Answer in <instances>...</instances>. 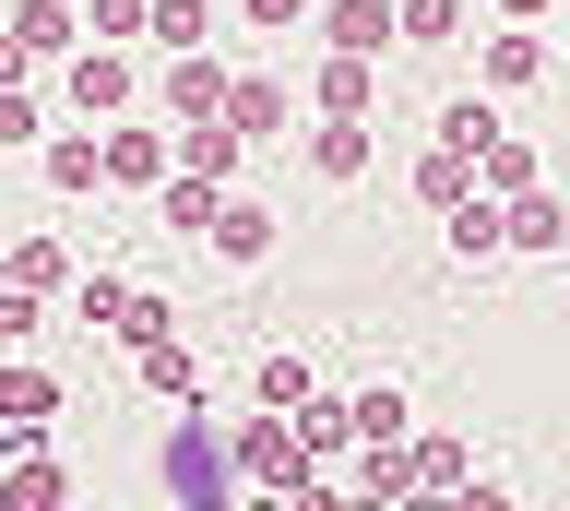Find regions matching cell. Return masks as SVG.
<instances>
[{
    "label": "cell",
    "mask_w": 570,
    "mask_h": 511,
    "mask_svg": "<svg viewBox=\"0 0 570 511\" xmlns=\"http://www.w3.org/2000/svg\"><path fill=\"white\" fill-rule=\"evenodd\" d=\"M36 167H48V190H60V203L107 190V179H96V119H83V131H36Z\"/></svg>",
    "instance_id": "obj_15"
},
{
    "label": "cell",
    "mask_w": 570,
    "mask_h": 511,
    "mask_svg": "<svg viewBox=\"0 0 570 511\" xmlns=\"http://www.w3.org/2000/svg\"><path fill=\"white\" fill-rule=\"evenodd\" d=\"M345 416H356V440H404V429H416L404 381H368V393H345Z\"/></svg>",
    "instance_id": "obj_24"
},
{
    "label": "cell",
    "mask_w": 570,
    "mask_h": 511,
    "mask_svg": "<svg viewBox=\"0 0 570 511\" xmlns=\"http://www.w3.org/2000/svg\"><path fill=\"white\" fill-rule=\"evenodd\" d=\"M155 488H178V500H238V464H226V440L203 429V404H178L167 452H155Z\"/></svg>",
    "instance_id": "obj_3"
},
{
    "label": "cell",
    "mask_w": 570,
    "mask_h": 511,
    "mask_svg": "<svg viewBox=\"0 0 570 511\" xmlns=\"http://www.w3.org/2000/svg\"><path fill=\"white\" fill-rule=\"evenodd\" d=\"M309 108H333V119H368V108H381V60H356V48H321Z\"/></svg>",
    "instance_id": "obj_12"
},
{
    "label": "cell",
    "mask_w": 570,
    "mask_h": 511,
    "mask_svg": "<svg viewBox=\"0 0 570 511\" xmlns=\"http://www.w3.org/2000/svg\"><path fill=\"white\" fill-rule=\"evenodd\" d=\"M499 24H559V0H488Z\"/></svg>",
    "instance_id": "obj_36"
},
{
    "label": "cell",
    "mask_w": 570,
    "mask_h": 511,
    "mask_svg": "<svg viewBox=\"0 0 570 511\" xmlns=\"http://www.w3.org/2000/svg\"><path fill=\"white\" fill-rule=\"evenodd\" d=\"M488 131H499V96H488V83H475V96H452V108H440V144H463V155H475V144H488Z\"/></svg>",
    "instance_id": "obj_29"
},
{
    "label": "cell",
    "mask_w": 570,
    "mask_h": 511,
    "mask_svg": "<svg viewBox=\"0 0 570 511\" xmlns=\"http://www.w3.org/2000/svg\"><path fill=\"white\" fill-rule=\"evenodd\" d=\"M48 500H71V475H60V452H48V440H24V452L0 464V511H48Z\"/></svg>",
    "instance_id": "obj_16"
},
{
    "label": "cell",
    "mask_w": 570,
    "mask_h": 511,
    "mask_svg": "<svg viewBox=\"0 0 570 511\" xmlns=\"http://www.w3.org/2000/svg\"><path fill=\"white\" fill-rule=\"evenodd\" d=\"M36 131H48V108H36V83H0V155H12V144H36Z\"/></svg>",
    "instance_id": "obj_31"
},
{
    "label": "cell",
    "mask_w": 570,
    "mask_h": 511,
    "mask_svg": "<svg viewBox=\"0 0 570 511\" xmlns=\"http://www.w3.org/2000/svg\"><path fill=\"white\" fill-rule=\"evenodd\" d=\"M285 429L309 440V452H345V440H356V416H345V393H321V381H309V393L285 404Z\"/></svg>",
    "instance_id": "obj_22"
},
{
    "label": "cell",
    "mask_w": 570,
    "mask_h": 511,
    "mask_svg": "<svg viewBox=\"0 0 570 511\" xmlns=\"http://www.w3.org/2000/svg\"><path fill=\"white\" fill-rule=\"evenodd\" d=\"M96 179H107V190H155V179H167V119L119 108V119L96 131Z\"/></svg>",
    "instance_id": "obj_4"
},
{
    "label": "cell",
    "mask_w": 570,
    "mask_h": 511,
    "mask_svg": "<svg viewBox=\"0 0 570 511\" xmlns=\"http://www.w3.org/2000/svg\"><path fill=\"white\" fill-rule=\"evenodd\" d=\"M107 333H119V345H155V333H178V297L131 286V297H119V309H107Z\"/></svg>",
    "instance_id": "obj_28"
},
{
    "label": "cell",
    "mask_w": 570,
    "mask_h": 511,
    "mask_svg": "<svg viewBox=\"0 0 570 511\" xmlns=\"http://www.w3.org/2000/svg\"><path fill=\"white\" fill-rule=\"evenodd\" d=\"M309 37H321V48H356V60H381V48H392V0H309Z\"/></svg>",
    "instance_id": "obj_11"
},
{
    "label": "cell",
    "mask_w": 570,
    "mask_h": 511,
    "mask_svg": "<svg viewBox=\"0 0 570 511\" xmlns=\"http://www.w3.org/2000/svg\"><path fill=\"white\" fill-rule=\"evenodd\" d=\"M547 72H559V60H547V24H499V37L475 48V83H488V96H534Z\"/></svg>",
    "instance_id": "obj_8"
},
{
    "label": "cell",
    "mask_w": 570,
    "mask_h": 511,
    "mask_svg": "<svg viewBox=\"0 0 570 511\" xmlns=\"http://www.w3.org/2000/svg\"><path fill=\"white\" fill-rule=\"evenodd\" d=\"M0 24H12V48H24V72H48V60L83 37V12H71V0H0Z\"/></svg>",
    "instance_id": "obj_10"
},
{
    "label": "cell",
    "mask_w": 570,
    "mask_h": 511,
    "mask_svg": "<svg viewBox=\"0 0 570 511\" xmlns=\"http://www.w3.org/2000/svg\"><path fill=\"white\" fill-rule=\"evenodd\" d=\"M226 464H238V488H285V500H309V488H321V452L285 429V404H262V416L226 429Z\"/></svg>",
    "instance_id": "obj_1"
},
{
    "label": "cell",
    "mask_w": 570,
    "mask_h": 511,
    "mask_svg": "<svg viewBox=\"0 0 570 511\" xmlns=\"http://www.w3.org/2000/svg\"><path fill=\"white\" fill-rule=\"evenodd\" d=\"M463 24H475V0H392V37L404 48H452Z\"/></svg>",
    "instance_id": "obj_19"
},
{
    "label": "cell",
    "mask_w": 570,
    "mask_h": 511,
    "mask_svg": "<svg viewBox=\"0 0 570 511\" xmlns=\"http://www.w3.org/2000/svg\"><path fill=\"white\" fill-rule=\"evenodd\" d=\"M547 60H559V72H570V37H547Z\"/></svg>",
    "instance_id": "obj_38"
},
{
    "label": "cell",
    "mask_w": 570,
    "mask_h": 511,
    "mask_svg": "<svg viewBox=\"0 0 570 511\" xmlns=\"http://www.w3.org/2000/svg\"><path fill=\"white\" fill-rule=\"evenodd\" d=\"M404 464H416V500H440V488H463V440L428 429V440H404Z\"/></svg>",
    "instance_id": "obj_27"
},
{
    "label": "cell",
    "mask_w": 570,
    "mask_h": 511,
    "mask_svg": "<svg viewBox=\"0 0 570 511\" xmlns=\"http://www.w3.org/2000/svg\"><path fill=\"white\" fill-rule=\"evenodd\" d=\"M368 155H381V131H368V119H333V108H309V179L356 190V179H368Z\"/></svg>",
    "instance_id": "obj_9"
},
{
    "label": "cell",
    "mask_w": 570,
    "mask_h": 511,
    "mask_svg": "<svg viewBox=\"0 0 570 511\" xmlns=\"http://www.w3.org/2000/svg\"><path fill=\"white\" fill-rule=\"evenodd\" d=\"M214 119H226L238 144H274V131H285V83L274 72H226V108H214Z\"/></svg>",
    "instance_id": "obj_14"
},
{
    "label": "cell",
    "mask_w": 570,
    "mask_h": 511,
    "mask_svg": "<svg viewBox=\"0 0 570 511\" xmlns=\"http://www.w3.org/2000/svg\"><path fill=\"white\" fill-rule=\"evenodd\" d=\"M71 12H83V37H119V48L142 37V0H71Z\"/></svg>",
    "instance_id": "obj_32"
},
{
    "label": "cell",
    "mask_w": 570,
    "mask_h": 511,
    "mask_svg": "<svg viewBox=\"0 0 570 511\" xmlns=\"http://www.w3.org/2000/svg\"><path fill=\"white\" fill-rule=\"evenodd\" d=\"M0 83H24V48H12V24H0Z\"/></svg>",
    "instance_id": "obj_37"
},
{
    "label": "cell",
    "mask_w": 570,
    "mask_h": 511,
    "mask_svg": "<svg viewBox=\"0 0 570 511\" xmlns=\"http://www.w3.org/2000/svg\"><path fill=\"white\" fill-rule=\"evenodd\" d=\"M523 179H547V167H534V144L511 131V119H499L488 144H475V190H523Z\"/></svg>",
    "instance_id": "obj_20"
},
{
    "label": "cell",
    "mask_w": 570,
    "mask_h": 511,
    "mask_svg": "<svg viewBox=\"0 0 570 511\" xmlns=\"http://www.w3.org/2000/svg\"><path fill=\"white\" fill-rule=\"evenodd\" d=\"M463 190H475V155H463V144H440V131H428V155H416V203H428V215H440V203H463Z\"/></svg>",
    "instance_id": "obj_21"
},
{
    "label": "cell",
    "mask_w": 570,
    "mask_h": 511,
    "mask_svg": "<svg viewBox=\"0 0 570 511\" xmlns=\"http://www.w3.org/2000/svg\"><path fill=\"white\" fill-rule=\"evenodd\" d=\"M0 345H36V286H12V274H0Z\"/></svg>",
    "instance_id": "obj_35"
},
{
    "label": "cell",
    "mask_w": 570,
    "mask_h": 511,
    "mask_svg": "<svg viewBox=\"0 0 570 511\" xmlns=\"http://www.w3.org/2000/svg\"><path fill=\"white\" fill-rule=\"evenodd\" d=\"M142 357V393H167V404H203V368H190V333H155V345H131Z\"/></svg>",
    "instance_id": "obj_18"
},
{
    "label": "cell",
    "mask_w": 570,
    "mask_h": 511,
    "mask_svg": "<svg viewBox=\"0 0 570 511\" xmlns=\"http://www.w3.org/2000/svg\"><path fill=\"white\" fill-rule=\"evenodd\" d=\"M0 274H12V286H36V297H60V286H71L60 238H12V250H0Z\"/></svg>",
    "instance_id": "obj_26"
},
{
    "label": "cell",
    "mask_w": 570,
    "mask_h": 511,
    "mask_svg": "<svg viewBox=\"0 0 570 511\" xmlns=\"http://www.w3.org/2000/svg\"><path fill=\"white\" fill-rule=\"evenodd\" d=\"M238 131L226 119H167V167H190V179H238Z\"/></svg>",
    "instance_id": "obj_13"
},
{
    "label": "cell",
    "mask_w": 570,
    "mask_h": 511,
    "mask_svg": "<svg viewBox=\"0 0 570 511\" xmlns=\"http://www.w3.org/2000/svg\"><path fill=\"white\" fill-rule=\"evenodd\" d=\"M60 96H71V119H119V108H142V60L119 37H71L60 48Z\"/></svg>",
    "instance_id": "obj_2"
},
{
    "label": "cell",
    "mask_w": 570,
    "mask_h": 511,
    "mask_svg": "<svg viewBox=\"0 0 570 511\" xmlns=\"http://www.w3.org/2000/svg\"><path fill=\"white\" fill-rule=\"evenodd\" d=\"M48 416H60V381L24 357V345H0V452H24V440H48Z\"/></svg>",
    "instance_id": "obj_6"
},
{
    "label": "cell",
    "mask_w": 570,
    "mask_h": 511,
    "mask_svg": "<svg viewBox=\"0 0 570 511\" xmlns=\"http://www.w3.org/2000/svg\"><path fill=\"white\" fill-rule=\"evenodd\" d=\"M142 96H155V119H214V108H226V60H214V37L203 48H167V72L142 83Z\"/></svg>",
    "instance_id": "obj_7"
},
{
    "label": "cell",
    "mask_w": 570,
    "mask_h": 511,
    "mask_svg": "<svg viewBox=\"0 0 570 511\" xmlns=\"http://www.w3.org/2000/svg\"><path fill=\"white\" fill-rule=\"evenodd\" d=\"M60 297H71V322H107V309H119V297H131V286H119V274H71Z\"/></svg>",
    "instance_id": "obj_33"
},
{
    "label": "cell",
    "mask_w": 570,
    "mask_h": 511,
    "mask_svg": "<svg viewBox=\"0 0 570 511\" xmlns=\"http://www.w3.org/2000/svg\"><path fill=\"white\" fill-rule=\"evenodd\" d=\"M142 37H155V48H203L214 37V0H142Z\"/></svg>",
    "instance_id": "obj_25"
},
{
    "label": "cell",
    "mask_w": 570,
    "mask_h": 511,
    "mask_svg": "<svg viewBox=\"0 0 570 511\" xmlns=\"http://www.w3.org/2000/svg\"><path fill=\"white\" fill-rule=\"evenodd\" d=\"M274 238H285L274 203H249V190H214V215H203V250H214V262L262 274V262H274Z\"/></svg>",
    "instance_id": "obj_5"
},
{
    "label": "cell",
    "mask_w": 570,
    "mask_h": 511,
    "mask_svg": "<svg viewBox=\"0 0 570 511\" xmlns=\"http://www.w3.org/2000/svg\"><path fill=\"white\" fill-rule=\"evenodd\" d=\"M297 393H309V357H285V345H274V357L249 368V404H297Z\"/></svg>",
    "instance_id": "obj_30"
},
{
    "label": "cell",
    "mask_w": 570,
    "mask_h": 511,
    "mask_svg": "<svg viewBox=\"0 0 570 511\" xmlns=\"http://www.w3.org/2000/svg\"><path fill=\"white\" fill-rule=\"evenodd\" d=\"M356 500H416V464H404V440H356Z\"/></svg>",
    "instance_id": "obj_23"
},
{
    "label": "cell",
    "mask_w": 570,
    "mask_h": 511,
    "mask_svg": "<svg viewBox=\"0 0 570 511\" xmlns=\"http://www.w3.org/2000/svg\"><path fill=\"white\" fill-rule=\"evenodd\" d=\"M440 238H452V262H499V190H463V203H440Z\"/></svg>",
    "instance_id": "obj_17"
},
{
    "label": "cell",
    "mask_w": 570,
    "mask_h": 511,
    "mask_svg": "<svg viewBox=\"0 0 570 511\" xmlns=\"http://www.w3.org/2000/svg\"><path fill=\"white\" fill-rule=\"evenodd\" d=\"M238 24H262V37H309V0H238Z\"/></svg>",
    "instance_id": "obj_34"
}]
</instances>
